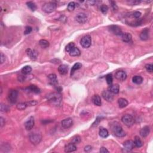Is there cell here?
I'll return each instance as SVG.
<instances>
[{
    "mask_svg": "<svg viewBox=\"0 0 153 153\" xmlns=\"http://www.w3.org/2000/svg\"><path fill=\"white\" fill-rule=\"evenodd\" d=\"M26 54L28 56V57L32 61H35L37 59V52L35 50H32L31 48H27L26 49Z\"/></svg>",
    "mask_w": 153,
    "mask_h": 153,
    "instance_id": "16",
    "label": "cell"
},
{
    "mask_svg": "<svg viewBox=\"0 0 153 153\" xmlns=\"http://www.w3.org/2000/svg\"><path fill=\"white\" fill-rule=\"evenodd\" d=\"M129 4H131L132 5H136L139 4L141 3V1H137V0H130V1H127Z\"/></svg>",
    "mask_w": 153,
    "mask_h": 153,
    "instance_id": "43",
    "label": "cell"
},
{
    "mask_svg": "<svg viewBox=\"0 0 153 153\" xmlns=\"http://www.w3.org/2000/svg\"><path fill=\"white\" fill-rule=\"evenodd\" d=\"M29 106L28 102H22L17 104V108L19 110H24L27 108V106Z\"/></svg>",
    "mask_w": 153,
    "mask_h": 153,
    "instance_id": "34",
    "label": "cell"
},
{
    "mask_svg": "<svg viewBox=\"0 0 153 153\" xmlns=\"http://www.w3.org/2000/svg\"><path fill=\"white\" fill-rule=\"evenodd\" d=\"M132 81L133 83H135V84H140L142 83L143 78L141 76H139V75H135V76L133 77Z\"/></svg>",
    "mask_w": 153,
    "mask_h": 153,
    "instance_id": "30",
    "label": "cell"
},
{
    "mask_svg": "<svg viewBox=\"0 0 153 153\" xmlns=\"http://www.w3.org/2000/svg\"><path fill=\"white\" fill-rule=\"evenodd\" d=\"M29 139H30V142L32 144L37 145L40 144V142L42 139V136L40 133H38L37 132H33L30 135Z\"/></svg>",
    "mask_w": 153,
    "mask_h": 153,
    "instance_id": "3",
    "label": "cell"
},
{
    "mask_svg": "<svg viewBox=\"0 0 153 153\" xmlns=\"http://www.w3.org/2000/svg\"><path fill=\"white\" fill-rule=\"evenodd\" d=\"M9 111V108L7 105H5V104H1V112H5Z\"/></svg>",
    "mask_w": 153,
    "mask_h": 153,
    "instance_id": "44",
    "label": "cell"
},
{
    "mask_svg": "<svg viewBox=\"0 0 153 153\" xmlns=\"http://www.w3.org/2000/svg\"><path fill=\"white\" fill-rule=\"evenodd\" d=\"M121 121L127 127H131L135 123V119L132 115L126 114L121 118Z\"/></svg>",
    "mask_w": 153,
    "mask_h": 153,
    "instance_id": "5",
    "label": "cell"
},
{
    "mask_svg": "<svg viewBox=\"0 0 153 153\" xmlns=\"http://www.w3.org/2000/svg\"><path fill=\"white\" fill-rule=\"evenodd\" d=\"M152 67L153 65L152 64H147L145 65V69L147 72L152 73Z\"/></svg>",
    "mask_w": 153,
    "mask_h": 153,
    "instance_id": "40",
    "label": "cell"
},
{
    "mask_svg": "<svg viewBox=\"0 0 153 153\" xmlns=\"http://www.w3.org/2000/svg\"><path fill=\"white\" fill-rule=\"evenodd\" d=\"M81 142V137L78 135H76L72 139V143L74 144H78Z\"/></svg>",
    "mask_w": 153,
    "mask_h": 153,
    "instance_id": "37",
    "label": "cell"
},
{
    "mask_svg": "<svg viewBox=\"0 0 153 153\" xmlns=\"http://www.w3.org/2000/svg\"><path fill=\"white\" fill-rule=\"evenodd\" d=\"M118 104L120 108H124L128 105V102L125 98H120L118 99Z\"/></svg>",
    "mask_w": 153,
    "mask_h": 153,
    "instance_id": "26",
    "label": "cell"
},
{
    "mask_svg": "<svg viewBox=\"0 0 153 153\" xmlns=\"http://www.w3.org/2000/svg\"><path fill=\"white\" fill-rule=\"evenodd\" d=\"M77 150V147L73 143H69L65 147V151L66 152H72Z\"/></svg>",
    "mask_w": 153,
    "mask_h": 153,
    "instance_id": "19",
    "label": "cell"
},
{
    "mask_svg": "<svg viewBox=\"0 0 153 153\" xmlns=\"http://www.w3.org/2000/svg\"><path fill=\"white\" fill-rule=\"evenodd\" d=\"M100 152H101V153H106V152H107V153H108V152H109V151H108L106 148H105V147H102L100 149Z\"/></svg>",
    "mask_w": 153,
    "mask_h": 153,
    "instance_id": "47",
    "label": "cell"
},
{
    "mask_svg": "<svg viewBox=\"0 0 153 153\" xmlns=\"http://www.w3.org/2000/svg\"><path fill=\"white\" fill-rule=\"evenodd\" d=\"M150 128L148 126H145L144 127H142L140 130V135L142 137H146L150 134Z\"/></svg>",
    "mask_w": 153,
    "mask_h": 153,
    "instance_id": "18",
    "label": "cell"
},
{
    "mask_svg": "<svg viewBox=\"0 0 153 153\" xmlns=\"http://www.w3.org/2000/svg\"><path fill=\"white\" fill-rule=\"evenodd\" d=\"M110 3H111V7L112 9H113V10H117L118 9V7L117 4H116V3L115 1H111L110 2Z\"/></svg>",
    "mask_w": 153,
    "mask_h": 153,
    "instance_id": "46",
    "label": "cell"
},
{
    "mask_svg": "<svg viewBox=\"0 0 153 153\" xmlns=\"http://www.w3.org/2000/svg\"><path fill=\"white\" fill-rule=\"evenodd\" d=\"M32 29L31 26H26L25 27V31H24V34L25 35H28V34H30L31 32H32Z\"/></svg>",
    "mask_w": 153,
    "mask_h": 153,
    "instance_id": "41",
    "label": "cell"
},
{
    "mask_svg": "<svg viewBox=\"0 0 153 153\" xmlns=\"http://www.w3.org/2000/svg\"><path fill=\"white\" fill-rule=\"evenodd\" d=\"M103 98L107 102H112L114 100V94L109 90H104L102 93Z\"/></svg>",
    "mask_w": 153,
    "mask_h": 153,
    "instance_id": "8",
    "label": "cell"
},
{
    "mask_svg": "<svg viewBox=\"0 0 153 153\" xmlns=\"http://www.w3.org/2000/svg\"><path fill=\"white\" fill-rule=\"evenodd\" d=\"M134 145L135 147H137V148H140V147H142L143 145V142L141 139L139 138V136H135L134 139Z\"/></svg>",
    "mask_w": 153,
    "mask_h": 153,
    "instance_id": "28",
    "label": "cell"
},
{
    "mask_svg": "<svg viewBox=\"0 0 153 153\" xmlns=\"http://www.w3.org/2000/svg\"><path fill=\"white\" fill-rule=\"evenodd\" d=\"M75 6H76V4H75L74 2H70V3L68 4L67 10L69 11H72L75 9Z\"/></svg>",
    "mask_w": 153,
    "mask_h": 153,
    "instance_id": "36",
    "label": "cell"
},
{
    "mask_svg": "<svg viewBox=\"0 0 153 153\" xmlns=\"http://www.w3.org/2000/svg\"><path fill=\"white\" fill-rule=\"evenodd\" d=\"M105 78H106V83H107V84L108 85H110H110H111L113 81V75H112L111 74H109L106 75Z\"/></svg>",
    "mask_w": 153,
    "mask_h": 153,
    "instance_id": "35",
    "label": "cell"
},
{
    "mask_svg": "<svg viewBox=\"0 0 153 153\" xmlns=\"http://www.w3.org/2000/svg\"><path fill=\"white\" fill-rule=\"evenodd\" d=\"M81 67H82V64L81 63H75L74 65H73V67H72V69H71V76L74 74V73L75 72V71H76L77 70H78L80 69Z\"/></svg>",
    "mask_w": 153,
    "mask_h": 153,
    "instance_id": "29",
    "label": "cell"
},
{
    "mask_svg": "<svg viewBox=\"0 0 153 153\" xmlns=\"http://www.w3.org/2000/svg\"><path fill=\"white\" fill-rule=\"evenodd\" d=\"M108 10H109V8H108V7L106 5L103 4L100 7V11H101V12L103 13L104 14H106V13H108Z\"/></svg>",
    "mask_w": 153,
    "mask_h": 153,
    "instance_id": "38",
    "label": "cell"
},
{
    "mask_svg": "<svg viewBox=\"0 0 153 153\" xmlns=\"http://www.w3.org/2000/svg\"><path fill=\"white\" fill-rule=\"evenodd\" d=\"M139 37H140L141 40L143 41H146L148 40L149 37H150V30L148 28H145L140 33Z\"/></svg>",
    "mask_w": 153,
    "mask_h": 153,
    "instance_id": "14",
    "label": "cell"
},
{
    "mask_svg": "<svg viewBox=\"0 0 153 153\" xmlns=\"http://www.w3.org/2000/svg\"><path fill=\"white\" fill-rule=\"evenodd\" d=\"M112 132H113V134L117 137H123L126 136V132L119 124L114 125L112 126Z\"/></svg>",
    "mask_w": 153,
    "mask_h": 153,
    "instance_id": "2",
    "label": "cell"
},
{
    "mask_svg": "<svg viewBox=\"0 0 153 153\" xmlns=\"http://www.w3.org/2000/svg\"><path fill=\"white\" fill-rule=\"evenodd\" d=\"M18 97V92L16 90H11L9 92L8 95H7V99L8 100L11 104L16 103Z\"/></svg>",
    "mask_w": 153,
    "mask_h": 153,
    "instance_id": "6",
    "label": "cell"
},
{
    "mask_svg": "<svg viewBox=\"0 0 153 153\" xmlns=\"http://www.w3.org/2000/svg\"><path fill=\"white\" fill-rule=\"evenodd\" d=\"M62 126L65 129H68L71 127L73 125V120L71 118H67L63 120L61 122Z\"/></svg>",
    "mask_w": 153,
    "mask_h": 153,
    "instance_id": "13",
    "label": "cell"
},
{
    "mask_svg": "<svg viewBox=\"0 0 153 153\" xmlns=\"http://www.w3.org/2000/svg\"><path fill=\"white\" fill-rule=\"evenodd\" d=\"M26 5L32 11H35L37 10V5L34 2L29 1L26 3Z\"/></svg>",
    "mask_w": 153,
    "mask_h": 153,
    "instance_id": "33",
    "label": "cell"
},
{
    "mask_svg": "<svg viewBox=\"0 0 153 153\" xmlns=\"http://www.w3.org/2000/svg\"><path fill=\"white\" fill-rule=\"evenodd\" d=\"M99 136L102 137V138H106L109 136V132H108V130L105 128H100L99 130Z\"/></svg>",
    "mask_w": 153,
    "mask_h": 153,
    "instance_id": "27",
    "label": "cell"
},
{
    "mask_svg": "<svg viewBox=\"0 0 153 153\" xmlns=\"http://www.w3.org/2000/svg\"><path fill=\"white\" fill-rule=\"evenodd\" d=\"M115 77L117 80L119 81H125L127 78V74L126 72L123 70H120L116 72L115 74Z\"/></svg>",
    "mask_w": 153,
    "mask_h": 153,
    "instance_id": "12",
    "label": "cell"
},
{
    "mask_svg": "<svg viewBox=\"0 0 153 153\" xmlns=\"http://www.w3.org/2000/svg\"><path fill=\"white\" fill-rule=\"evenodd\" d=\"M58 72L61 75H65L68 72V67L66 65H61L58 67Z\"/></svg>",
    "mask_w": 153,
    "mask_h": 153,
    "instance_id": "21",
    "label": "cell"
},
{
    "mask_svg": "<svg viewBox=\"0 0 153 153\" xmlns=\"http://www.w3.org/2000/svg\"><path fill=\"white\" fill-rule=\"evenodd\" d=\"M21 71H22L23 74L28 75L32 71V68L30 66H25V67L22 68Z\"/></svg>",
    "mask_w": 153,
    "mask_h": 153,
    "instance_id": "31",
    "label": "cell"
},
{
    "mask_svg": "<svg viewBox=\"0 0 153 153\" xmlns=\"http://www.w3.org/2000/svg\"><path fill=\"white\" fill-rule=\"evenodd\" d=\"M48 78L49 80V82L50 84L52 86H56L57 84V76L55 74H50V75H48Z\"/></svg>",
    "mask_w": 153,
    "mask_h": 153,
    "instance_id": "17",
    "label": "cell"
},
{
    "mask_svg": "<svg viewBox=\"0 0 153 153\" xmlns=\"http://www.w3.org/2000/svg\"><path fill=\"white\" fill-rule=\"evenodd\" d=\"M141 16V13L139 12V11H135V12L132 13V16L134 17L135 19H138Z\"/></svg>",
    "mask_w": 153,
    "mask_h": 153,
    "instance_id": "42",
    "label": "cell"
},
{
    "mask_svg": "<svg viewBox=\"0 0 153 153\" xmlns=\"http://www.w3.org/2000/svg\"><path fill=\"white\" fill-rule=\"evenodd\" d=\"M39 44L40 46L43 48H46L49 47L50 43L48 41L46 40H41L39 41Z\"/></svg>",
    "mask_w": 153,
    "mask_h": 153,
    "instance_id": "32",
    "label": "cell"
},
{
    "mask_svg": "<svg viewBox=\"0 0 153 153\" xmlns=\"http://www.w3.org/2000/svg\"><path fill=\"white\" fill-rule=\"evenodd\" d=\"M69 54L71 56H79L81 54V52L78 47H74L69 52Z\"/></svg>",
    "mask_w": 153,
    "mask_h": 153,
    "instance_id": "24",
    "label": "cell"
},
{
    "mask_svg": "<svg viewBox=\"0 0 153 153\" xmlns=\"http://www.w3.org/2000/svg\"><path fill=\"white\" fill-rule=\"evenodd\" d=\"M91 44H92V38L89 35L83 37L80 40L81 46L84 48H89L91 46Z\"/></svg>",
    "mask_w": 153,
    "mask_h": 153,
    "instance_id": "7",
    "label": "cell"
},
{
    "mask_svg": "<svg viewBox=\"0 0 153 153\" xmlns=\"http://www.w3.org/2000/svg\"><path fill=\"white\" fill-rule=\"evenodd\" d=\"M27 90H28L29 92L36 94H38L41 92L40 89L37 86H35V85H31V86H30L27 88Z\"/></svg>",
    "mask_w": 153,
    "mask_h": 153,
    "instance_id": "25",
    "label": "cell"
},
{
    "mask_svg": "<svg viewBox=\"0 0 153 153\" xmlns=\"http://www.w3.org/2000/svg\"><path fill=\"white\" fill-rule=\"evenodd\" d=\"M56 9V4L53 2L46 3L42 7V11L46 13H51L55 11Z\"/></svg>",
    "mask_w": 153,
    "mask_h": 153,
    "instance_id": "4",
    "label": "cell"
},
{
    "mask_svg": "<svg viewBox=\"0 0 153 153\" xmlns=\"http://www.w3.org/2000/svg\"><path fill=\"white\" fill-rule=\"evenodd\" d=\"M108 90L113 94H118L120 90L119 85L117 84L110 85L109 88H108Z\"/></svg>",
    "mask_w": 153,
    "mask_h": 153,
    "instance_id": "20",
    "label": "cell"
},
{
    "mask_svg": "<svg viewBox=\"0 0 153 153\" xmlns=\"http://www.w3.org/2000/svg\"><path fill=\"white\" fill-rule=\"evenodd\" d=\"M110 32H111L113 34L115 35H120L121 36L123 32L121 28L119 26H117V25H111L110 26Z\"/></svg>",
    "mask_w": 153,
    "mask_h": 153,
    "instance_id": "11",
    "label": "cell"
},
{
    "mask_svg": "<svg viewBox=\"0 0 153 153\" xmlns=\"http://www.w3.org/2000/svg\"><path fill=\"white\" fill-rule=\"evenodd\" d=\"M35 125V120L34 118L31 116L28 119L25 123V129H26L27 130H31L33 129V127Z\"/></svg>",
    "mask_w": 153,
    "mask_h": 153,
    "instance_id": "9",
    "label": "cell"
},
{
    "mask_svg": "<svg viewBox=\"0 0 153 153\" xmlns=\"http://www.w3.org/2000/svg\"><path fill=\"white\" fill-rule=\"evenodd\" d=\"M47 99L52 105L56 106H61L62 103V96L59 92H53L49 93L47 96Z\"/></svg>",
    "mask_w": 153,
    "mask_h": 153,
    "instance_id": "1",
    "label": "cell"
},
{
    "mask_svg": "<svg viewBox=\"0 0 153 153\" xmlns=\"http://www.w3.org/2000/svg\"><path fill=\"white\" fill-rule=\"evenodd\" d=\"M75 47V44L74 42H70V43H69L68 44H67V46H66L65 47V50L67 51V52H69L71 51V50L72 49V48Z\"/></svg>",
    "mask_w": 153,
    "mask_h": 153,
    "instance_id": "39",
    "label": "cell"
},
{
    "mask_svg": "<svg viewBox=\"0 0 153 153\" xmlns=\"http://www.w3.org/2000/svg\"><path fill=\"white\" fill-rule=\"evenodd\" d=\"M92 147L91 146H89V145H88V146H86V147L84 148V151L86 152H90L92 151Z\"/></svg>",
    "mask_w": 153,
    "mask_h": 153,
    "instance_id": "50",
    "label": "cell"
},
{
    "mask_svg": "<svg viewBox=\"0 0 153 153\" xmlns=\"http://www.w3.org/2000/svg\"><path fill=\"white\" fill-rule=\"evenodd\" d=\"M75 20L80 24H84L88 20V16L84 13H78L75 16Z\"/></svg>",
    "mask_w": 153,
    "mask_h": 153,
    "instance_id": "10",
    "label": "cell"
},
{
    "mask_svg": "<svg viewBox=\"0 0 153 153\" xmlns=\"http://www.w3.org/2000/svg\"><path fill=\"white\" fill-rule=\"evenodd\" d=\"M92 102L94 105L96 106H101L102 105V101H101V98H100V96H99L98 94H95L93 95L92 98Z\"/></svg>",
    "mask_w": 153,
    "mask_h": 153,
    "instance_id": "22",
    "label": "cell"
},
{
    "mask_svg": "<svg viewBox=\"0 0 153 153\" xmlns=\"http://www.w3.org/2000/svg\"><path fill=\"white\" fill-rule=\"evenodd\" d=\"M0 60H1V63H3L5 61V55H4L3 53H1V57H0Z\"/></svg>",
    "mask_w": 153,
    "mask_h": 153,
    "instance_id": "48",
    "label": "cell"
},
{
    "mask_svg": "<svg viewBox=\"0 0 153 153\" xmlns=\"http://www.w3.org/2000/svg\"><path fill=\"white\" fill-rule=\"evenodd\" d=\"M123 146L125 147L126 150L130 151L132 150L135 147L134 142L132 140H127L123 143Z\"/></svg>",
    "mask_w": 153,
    "mask_h": 153,
    "instance_id": "15",
    "label": "cell"
},
{
    "mask_svg": "<svg viewBox=\"0 0 153 153\" xmlns=\"http://www.w3.org/2000/svg\"><path fill=\"white\" fill-rule=\"evenodd\" d=\"M121 39L125 42H129L132 40V35L130 33L124 32L121 35Z\"/></svg>",
    "mask_w": 153,
    "mask_h": 153,
    "instance_id": "23",
    "label": "cell"
},
{
    "mask_svg": "<svg viewBox=\"0 0 153 153\" xmlns=\"http://www.w3.org/2000/svg\"><path fill=\"white\" fill-rule=\"evenodd\" d=\"M101 121V118L100 117H97L96 118V120H95V121L93 123V125H92V127H95V126H98L99 124V123H100V121Z\"/></svg>",
    "mask_w": 153,
    "mask_h": 153,
    "instance_id": "45",
    "label": "cell"
},
{
    "mask_svg": "<svg viewBox=\"0 0 153 153\" xmlns=\"http://www.w3.org/2000/svg\"><path fill=\"white\" fill-rule=\"evenodd\" d=\"M0 123H1V127H3L5 125V120L4 119H3V117L0 118Z\"/></svg>",
    "mask_w": 153,
    "mask_h": 153,
    "instance_id": "49",
    "label": "cell"
}]
</instances>
